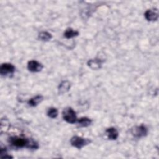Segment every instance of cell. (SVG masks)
<instances>
[{"label": "cell", "instance_id": "obj_6", "mask_svg": "<svg viewBox=\"0 0 159 159\" xmlns=\"http://www.w3.org/2000/svg\"><path fill=\"white\" fill-rule=\"evenodd\" d=\"M43 68L42 64L36 60H30L27 63V69L31 72H39Z\"/></svg>", "mask_w": 159, "mask_h": 159}, {"label": "cell", "instance_id": "obj_11", "mask_svg": "<svg viewBox=\"0 0 159 159\" xmlns=\"http://www.w3.org/2000/svg\"><path fill=\"white\" fill-rule=\"evenodd\" d=\"M43 99V97L42 95H37L33 98H32L30 99L29 100L28 104L29 106L35 107L37 106L39 103H40Z\"/></svg>", "mask_w": 159, "mask_h": 159}, {"label": "cell", "instance_id": "obj_5", "mask_svg": "<svg viewBox=\"0 0 159 159\" xmlns=\"http://www.w3.org/2000/svg\"><path fill=\"white\" fill-rule=\"evenodd\" d=\"M15 71V66L9 63H4L1 65L0 73L2 76H7L8 75H12Z\"/></svg>", "mask_w": 159, "mask_h": 159}, {"label": "cell", "instance_id": "obj_14", "mask_svg": "<svg viewBox=\"0 0 159 159\" xmlns=\"http://www.w3.org/2000/svg\"><path fill=\"white\" fill-rule=\"evenodd\" d=\"M38 37L40 40L46 42V41L50 40L52 38V35L50 33H49L48 32L42 31L39 34Z\"/></svg>", "mask_w": 159, "mask_h": 159}, {"label": "cell", "instance_id": "obj_2", "mask_svg": "<svg viewBox=\"0 0 159 159\" xmlns=\"http://www.w3.org/2000/svg\"><path fill=\"white\" fill-rule=\"evenodd\" d=\"M63 119L68 123L75 124L77 122V117L75 111L70 107L64 109L62 112Z\"/></svg>", "mask_w": 159, "mask_h": 159}, {"label": "cell", "instance_id": "obj_1", "mask_svg": "<svg viewBox=\"0 0 159 159\" xmlns=\"http://www.w3.org/2000/svg\"><path fill=\"white\" fill-rule=\"evenodd\" d=\"M9 142L12 146L17 148L26 147L32 149H36L39 148L38 143L32 139L13 136L9 138Z\"/></svg>", "mask_w": 159, "mask_h": 159}, {"label": "cell", "instance_id": "obj_4", "mask_svg": "<svg viewBox=\"0 0 159 159\" xmlns=\"http://www.w3.org/2000/svg\"><path fill=\"white\" fill-rule=\"evenodd\" d=\"M130 132L132 135L136 138H142L147 135L148 130L143 125H136L131 129Z\"/></svg>", "mask_w": 159, "mask_h": 159}, {"label": "cell", "instance_id": "obj_13", "mask_svg": "<svg viewBox=\"0 0 159 159\" xmlns=\"http://www.w3.org/2000/svg\"><path fill=\"white\" fill-rule=\"evenodd\" d=\"M77 123L81 127H86L91 124L92 120L86 117H83L78 119Z\"/></svg>", "mask_w": 159, "mask_h": 159}, {"label": "cell", "instance_id": "obj_16", "mask_svg": "<svg viewBox=\"0 0 159 159\" xmlns=\"http://www.w3.org/2000/svg\"><path fill=\"white\" fill-rule=\"evenodd\" d=\"M5 124V125H4L3 123L1 122V132H2L3 131L5 132L7 130H8L9 127V123L8 122V120L7 119H2Z\"/></svg>", "mask_w": 159, "mask_h": 159}, {"label": "cell", "instance_id": "obj_8", "mask_svg": "<svg viewBox=\"0 0 159 159\" xmlns=\"http://www.w3.org/2000/svg\"><path fill=\"white\" fill-rule=\"evenodd\" d=\"M103 61L99 58H93L90 59L88 61L87 64L89 68L93 70H98L101 68Z\"/></svg>", "mask_w": 159, "mask_h": 159}, {"label": "cell", "instance_id": "obj_9", "mask_svg": "<svg viewBox=\"0 0 159 159\" xmlns=\"http://www.w3.org/2000/svg\"><path fill=\"white\" fill-rule=\"evenodd\" d=\"M106 135L109 140H116L119 136L117 130L114 127H109L106 130Z\"/></svg>", "mask_w": 159, "mask_h": 159}, {"label": "cell", "instance_id": "obj_3", "mask_svg": "<svg viewBox=\"0 0 159 159\" xmlns=\"http://www.w3.org/2000/svg\"><path fill=\"white\" fill-rule=\"evenodd\" d=\"M91 142V140L88 139H84L79 136H73L71 138L70 143L71 145L78 149L82 148L85 145L89 144Z\"/></svg>", "mask_w": 159, "mask_h": 159}, {"label": "cell", "instance_id": "obj_12", "mask_svg": "<svg viewBox=\"0 0 159 159\" xmlns=\"http://www.w3.org/2000/svg\"><path fill=\"white\" fill-rule=\"evenodd\" d=\"M63 35L64 37L66 39H71L73 37L78 36L79 35V32L71 28H68L65 31Z\"/></svg>", "mask_w": 159, "mask_h": 159}, {"label": "cell", "instance_id": "obj_10", "mask_svg": "<svg viewBox=\"0 0 159 159\" xmlns=\"http://www.w3.org/2000/svg\"><path fill=\"white\" fill-rule=\"evenodd\" d=\"M70 88V83L68 81H63L58 86V93L63 94L69 91Z\"/></svg>", "mask_w": 159, "mask_h": 159}, {"label": "cell", "instance_id": "obj_15", "mask_svg": "<svg viewBox=\"0 0 159 159\" xmlns=\"http://www.w3.org/2000/svg\"><path fill=\"white\" fill-rule=\"evenodd\" d=\"M47 114L49 117H50L52 119H55L58 116V111L57 109H56L55 107H50L48 109Z\"/></svg>", "mask_w": 159, "mask_h": 159}, {"label": "cell", "instance_id": "obj_7", "mask_svg": "<svg viewBox=\"0 0 159 159\" xmlns=\"http://www.w3.org/2000/svg\"><path fill=\"white\" fill-rule=\"evenodd\" d=\"M145 19L148 21H155L158 17V12L157 9H148L144 14Z\"/></svg>", "mask_w": 159, "mask_h": 159}]
</instances>
